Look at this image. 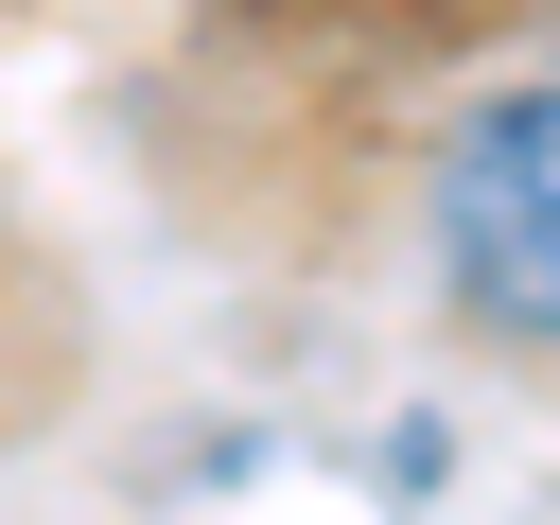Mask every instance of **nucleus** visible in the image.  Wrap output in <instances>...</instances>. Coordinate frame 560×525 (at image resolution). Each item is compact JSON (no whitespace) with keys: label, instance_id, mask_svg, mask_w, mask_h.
<instances>
[{"label":"nucleus","instance_id":"nucleus-1","mask_svg":"<svg viewBox=\"0 0 560 525\" xmlns=\"http://www.w3.org/2000/svg\"><path fill=\"white\" fill-rule=\"evenodd\" d=\"M420 262L438 315L508 368H560V70L472 88L420 158Z\"/></svg>","mask_w":560,"mask_h":525}]
</instances>
